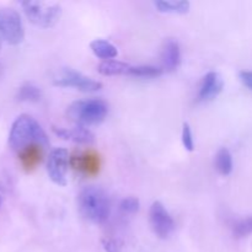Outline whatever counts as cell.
I'll return each instance as SVG.
<instances>
[{"label": "cell", "mask_w": 252, "mask_h": 252, "mask_svg": "<svg viewBox=\"0 0 252 252\" xmlns=\"http://www.w3.org/2000/svg\"><path fill=\"white\" fill-rule=\"evenodd\" d=\"M214 165H216V170L221 176H228V175H230L234 166L231 153L226 148H220L216 155Z\"/></svg>", "instance_id": "obj_15"}, {"label": "cell", "mask_w": 252, "mask_h": 252, "mask_svg": "<svg viewBox=\"0 0 252 252\" xmlns=\"http://www.w3.org/2000/svg\"><path fill=\"white\" fill-rule=\"evenodd\" d=\"M101 245L106 252H123V243L120 239L115 238H102Z\"/></svg>", "instance_id": "obj_23"}, {"label": "cell", "mask_w": 252, "mask_h": 252, "mask_svg": "<svg viewBox=\"0 0 252 252\" xmlns=\"http://www.w3.org/2000/svg\"><path fill=\"white\" fill-rule=\"evenodd\" d=\"M25 38V27L21 16L11 7L0 9V39L16 46Z\"/></svg>", "instance_id": "obj_5"}, {"label": "cell", "mask_w": 252, "mask_h": 252, "mask_svg": "<svg viewBox=\"0 0 252 252\" xmlns=\"http://www.w3.org/2000/svg\"><path fill=\"white\" fill-rule=\"evenodd\" d=\"M0 49H1V39H0Z\"/></svg>", "instance_id": "obj_26"}, {"label": "cell", "mask_w": 252, "mask_h": 252, "mask_svg": "<svg viewBox=\"0 0 252 252\" xmlns=\"http://www.w3.org/2000/svg\"><path fill=\"white\" fill-rule=\"evenodd\" d=\"M224 80L221 75L217 71H209L203 76L199 85L198 100L199 101H211L214 100L219 94L223 91Z\"/></svg>", "instance_id": "obj_9"}, {"label": "cell", "mask_w": 252, "mask_h": 252, "mask_svg": "<svg viewBox=\"0 0 252 252\" xmlns=\"http://www.w3.org/2000/svg\"><path fill=\"white\" fill-rule=\"evenodd\" d=\"M182 144H184L185 149L189 150V152H193L194 150V139H193V134H192V129L191 126L189 123L185 122L182 125Z\"/></svg>", "instance_id": "obj_22"}, {"label": "cell", "mask_w": 252, "mask_h": 252, "mask_svg": "<svg viewBox=\"0 0 252 252\" xmlns=\"http://www.w3.org/2000/svg\"><path fill=\"white\" fill-rule=\"evenodd\" d=\"M240 79L244 85L252 90V70H244L240 73Z\"/></svg>", "instance_id": "obj_24"}, {"label": "cell", "mask_w": 252, "mask_h": 252, "mask_svg": "<svg viewBox=\"0 0 252 252\" xmlns=\"http://www.w3.org/2000/svg\"><path fill=\"white\" fill-rule=\"evenodd\" d=\"M130 64L125 62L116 61H102L97 66V71L103 76H116V75H129Z\"/></svg>", "instance_id": "obj_13"}, {"label": "cell", "mask_w": 252, "mask_h": 252, "mask_svg": "<svg viewBox=\"0 0 252 252\" xmlns=\"http://www.w3.org/2000/svg\"><path fill=\"white\" fill-rule=\"evenodd\" d=\"M43 148L39 147H32L29 149L24 150L22 153H20V158H21L22 162L26 167H33L34 165L38 164L39 160L42 158V152H43Z\"/></svg>", "instance_id": "obj_19"}, {"label": "cell", "mask_w": 252, "mask_h": 252, "mask_svg": "<svg viewBox=\"0 0 252 252\" xmlns=\"http://www.w3.org/2000/svg\"><path fill=\"white\" fill-rule=\"evenodd\" d=\"M52 130L56 135L62 139L70 140V142L79 143V144H91L95 142V135L88 127L83 126H74V127H56L53 126Z\"/></svg>", "instance_id": "obj_11"}, {"label": "cell", "mask_w": 252, "mask_h": 252, "mask_svg": "<svg viewBox=\"0 0 252 252\" xmlns=\"http://www.w3.org/2000/svg\"><path fill=\"white\" fill-rule=\"evenodd\" d=\"M234 235L236 238H246V236L251 235L252 234V216L248 217V218L240 219L234 224Z\"/></svg>", "instance_id": "obj_20"}, {"label": "cell", "mask_w": 252, "mask_h": 252, "mask_svg": "<svg viewBox=\"0 0 252 252\" xmlns=\"http://www.w3.org/2000/svg\"><path fill=\"white\" fill-rule=\"evenodd\" d=\"M21 6L29 21L42 29H51L56 26L63 12L58 2L24 1L21 2Z\"/></svg>", "instance_id": "obj_4"}, {"label": "cell", "mask_w": 252, "mask_h": 252, "mask_svg": "<svg viewBox=\"0 0 252 252\" xmlns=\"http://www.w3.org/2000/svg\"><path fill=\"white\" fill-rule=\"evenodd\" d=\"M149 221L155 235L160 239H166L174 233L175 220L160 201L153 202L149 211Z\"/></svg>", "instance_id": "obj_8"}, {"label": "cell", "mask_w": 252, "mask_h": 252, "mask_svg": "<svg viewBox=\"0 0 252 252\" xmlns=\"http://www.w3.org/2000/svg\"><path fill=\"white\" fill-rule=\"evenodd\" d=\"M160 61H161L162 70L174 71L179 68L180 63H181V49L176 41L174 39L165 41L161 48Z\"/></svg>", "instance_id": "obj_12"}, {"label": "cell", "mask_w": 252, "mask_h": 252, "mask_svg": "<svg viewBox=\"0 0 252 252\" xmlns=\"http://www.w3.org/2000/svg\"><path fill=\"white\" fill-rule=\"evenodd\" d=\"M1 202H2V197H1V194H0V206H1Z\"/></svg>", "instance_id": "obj_25"}, {"label": "cell", "mask_w": 252, "mask_h": 252, "mask_svg": "<svg viewBox=\"0 0 252 252\" xmlns=\"http://www.w3.org/2000/svg\"><path fill=\"white\" fill-rule=\"evenodd\" d=\"M154 6L160 12L182 15L189 12L191 4L189 1H155Z\"/></svg>", "instance_id": "obj_16"}, {"label": "cell", "mask_w": 252, "mask_h": 252, "mask_svg": "<svg viewBox=\"0 0 252 252\" xmlns=\"http://www.w3.org/2000/svg\"><path fill=\"white\" fill-rule=\"evenodd\" d=\"M90 49L97 58L103 59V61H111L118 56L117 47L110 41L102 38L94 39L90 43Z\"/></svg>", "instance_id": "obj_14"}, {"label": "cell", "mask_w": 252, "mask_h": 252, "mask_svg": "<svg viewBox=\"0 0 252 252\" xmlns=\"http://www.w3.org/2000/svg\"><path fill=\"white\" fill-rule=\"evenodd\" d=\"M78 208L81 216L90 223L103 224L111 214V202L102 189L88 186L79 193Z\"/></svg>", "instance_id": "obj_2"}, {"label": "cell", "mask_w": 252, "mask_h": 252, "mask_svg": "<svg viewBox=\"0 0 252 252\" xmlns=\"http://www.w3.org/2000/svg\"><path fill=\"white\" fill-rule=\"evenodd\" d=\"M164 73L161 66L155 65H132L129 70L130 76H135V78H158Z\"/></svg>", "instance_id": "obj_18"}, {"label": "cell", "mask_w": 252, "mask_h": 252, "mask_svg": "<svg viewBox=\"0 0 252 252\" xmlns=\"http://www.w3.org/2000/svg\"><path fill=\"white\" fill-rule=\"evenodd\" d=\"M140 207V202L137 197H126V198L122 199L120 204V209L125 214H134L139 211Z\"/></svg>", "instance_id": "obj_21"}, {"label": "cell", "mask_w": 252, "mask_h": 252, "mask_svg": "<svg viewBox=\"0 0 252 252\" xmlns=\"http://www.w3.org/2000/svg\"><path fill=\"white\" fill-rule=\"evenodd\" d=\"M108 113L107 103L100 98L79 100L71 103L66 110V116L76 126H96L106 120Z\"/></svg>", "instance_id": "obj_3"}, {"label": "cell", "mask_w": 252, "mask_h": 252, "mask_svg": "<svg viewBox=\"0 0 252 252\" xmlns=\"http://www.w3.org/2000/svg\"><path fill=\"white\" fill-rule=\"evenodd\" d=\"M53 85L58 88H74L83 93H94L102 89V83L94 80L70 68L63 69L53 79Z\"/></svg>", "instance_id": "obj_6"}, {"label": "cell", "mask_w": 252, "mask_h": 252, "mask_svg": "<svg viewBox=\"0 0 252 252\" xmlns=\"http://www.w3.org/2000/svg\"><path fill=\"white\" fill-rule=\"evenodd\" d=\"M70 166L81 174L95 175L100 169V158L91 150L75 153L70 157Z\"/></svg>", "instance_id": "obj_10"}, {"label": "cell", "mask_w": 252, "mask_h": 252, "mask_svg": "<svg viewBox=\"0 0 252 252\" xmlns=\"http://www.w3.org/2000/svg\"><path fill=\"white\" fill-rule=\"evenodd\" d=\"M9 145L14 152L20 154L32 147L46 149L49 145V140L38 121L24 113L12 123L9 133Z\"/></svg>", "instance_id": "obj_1"}, {"label": "cell", "mask_w": 252, "mask_h": 252, "mask_svg": "<svg viewBox=\"0 0 252 252\" xmlns=\"http://www.w3.org/2000/svg\"><path fill=\"white\" fill-rule=\"evenodd\" d=\"M70 166V154L64 148L53 149L47 159V174L53 184L65 186L68 184V169Z\"/></svg>", "instance_id": "obj_7"}, {"label": "cell", "mask_w": 252, "mask_h": 252, "mask_svg": "<svg viewBox=\"0 0 252 252\" xmlns=\"http://www.w3.org/2000/svg\"><path fill=\"white\" fill-rule=\"evenodd\" d=\"M42 93L38 86L33 85L32 83H25L24 85L20 86L17 91V98L25 102H37L41 100Z\"/></svg>", "instance_id": "obj_17"}]
</instances>
